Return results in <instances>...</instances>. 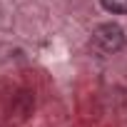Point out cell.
I'll return each instance as SVG.
<instances>
[{
    "label": "cell",
    "instance_id": "obj_2",
    "mask_svg": "<svg viewBox=\"0 0 127 127\" xmlns=\"http://www.w3.org/2000/svg\"><path fill=\"white\" fill-rule=\"evenodd\" d=\"M100 3L112 15H127V0H100Z\"/></svg>",
    "mask_w": 127,
    "mask_h": 127
},
{
    "label": "cell",
    "instance_id": "obj_1",
    "mask_svg": "<svg viewBox=\"0 0 127 127\" xmlns=\"http://www.w3.org/2000/svg\"><path fill=\"white\" fill-rule=\"evenodd\" d=\"M92 45L105 55H115L125 47V30L117 23H102L92 30Z\"/></svg>",
    "mask_w": 127,
    "mask_h": 127
}]
</instances>
